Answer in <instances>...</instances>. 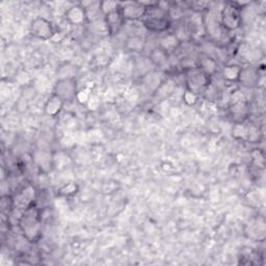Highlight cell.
Instances as JSON below:
<instances>
[{
    "label": "cell",
    "mask_w": 266,
    "mask_h": 266,
    "mask_svg": "<svg viewBox=\"0 0 266 266\" xmlns=\"http://www.w3.org/2000/svg\"><path fill=\"white\" fill-rule=\"evenodd\" d=\"M265 222L262 217H258L256 220L251 221L248 224V230H246V235L249 238L262 242L265 239Z\"/></svg>",
    "instance_id": "cell-10"
},
{
    "label": "cell",
    "mask_w": 266,
    "mask_h": 266,
    "mask_svg": "<svg viewBox=\"0 0 266 266\" xmlns=\"http://www.w3.org/2000/svg\"><path fill=\"white\" fill-rule=\"evenodd\" d=\"M198 99H199L198 95H196L195 93L188 91V90H185L182 94V100L188 106L196 105L197 102H198Z\"/></svg>",
    "instance_id": "cell-27"
},
{
    "label": "cell",
    "mask_w": 266,
    "mask_h": 266,
    "mask_svg": "<svg viewBox=\"0 0 266 266\" xmlns=\"http://www.w3.org/2000/svg\"><path fill=\"white\" fill-rule=\"evenodd\" d=\"M262 137V133L259 129L254 124L246 125V139L245 141L249 142H259Z\"/></svg>",
    "instance_id": "cell-21"
},
{
    "label": "cell",
    "mask_w": 266,
    "mask_h": 266,
    "mask_svg": "<svg viewBox=\"0 0 266 266\" xmlns=\"http://www.w3.org/2000/svg\"><path fill=\"white\" fill-rule=\"evenodd\" d=\"M186 83V90L195 93L198 96L206 93L208 88L211 84V76L205 73L201 68L199 66H194L191 68L185 77Z\"/></svg>",
    "instance_id": "cell-4"
},
{
    "label": "cell",
    "mask_w": 266,
    "mask_h": 266,
    "mask_svg": "<svg viewBox=\"0 0 266 266\" xmlns=\"http://www.w3.org/2000/svg\"><path fill=\"white\" fill-rule=\"evenodd\" d=\"M168 55L169 54L167 52H166L164 49H161L160 47L158 46L151 51L150 60L155 66H164L165 64H166V62L168 60Z\"/></svg>",
    "instance_id": "cell-18"
},
{
    "label": "cell",
    "mask_w": 266,
    "mask_h": 266,
    "mask_svg": "<svg viewBox=\"0 0 266 266\" xmlns=\"http://www.w3.org/2000/svg\"><path fill=\"white\" fill-rule=\"evenodd\" d=\"M238 82L245 87H254L259 83V72L253 68H242Z\"/></svg>",
    "instance_id": "cell-14"
},
{
    "label": "cell",
    "mask_w": 266,
    "mask_h": 266,
    "mask_svg": "<svg viewBox=\"0 0 266 266\" xmlns=\"http://www.w3.org/2000/svg\"><path fill=\"white\" fill-rule=\"evenodd\" d=\"M77 85H76L75 78H68V79H60L56 81L54 85L53 94L58 95V96L66 101H71L76 98V94H77Z\"/></svg>",
    "instance_id": "cell-8"
},
{
    "label": "cell",
    "mask_w": 266,
    "mask_h": 266,
    "mask_svg": "<svg viewBox=\"0 0 266 266\" xmlns=\"http://www.w3.org/2000/svg\"><path fill=\"white\" fill-rule=\"evenodd\" d=\"M76 69L73 65L70 63H66L60 66L58 71V80L60 79H68V78H75Z\"/></svg>",
    "instance_id": "cell-20"
},
{
    "label": "cell",
    "mask_w": 266,
    "mask_h": 266,
    "mask_svg": "<svg viewBox=\"0 0 266 266\" xmlns=\"http://www.w3.org/2000/svg\"><path fill=\"white\" fill-rule=\"evenodd\" d=\"M128 48L132 51H140L145 47V40L138 35H133L127 41Z\"/></svg>",
    "instance_id": "cell-25"
},
{
    "label": "cell",
    "mask_w": 266,
    "mask_h": 266,
    "mask_svg": "<svg viewBox=\"0 0 266 266\" xmlns=\"http://www.w3.org/2000/svg\"><path fill=\"white\" fill-rule=\"evenodd\" d=\"M52 160H53V167L58 169L66 168L72 161L69 154L64 150L54 152V153L52 154Z\"/></svg>",
    "instance_id": "cell-16"
},
{
    "label": "cell",
    "mask_w": 266,
    "mask_h": 266,
    "mask_svg": "<svg viewBox=\"0 0 266 266\" xmlns=\"http://www.w3.org/2000/svg\"><path fill=\"white\" fill-rule=\"evenodd\" d=\"M242 23V6L238 2L229 1L223 6L220 15V24L227 32H235Z\"/></svg>",
    "instance_id": "cell-3"
},
{
    "label": "cell",
    "mask_w": 266,
    "mask_h": 266,
    "mask_svg": "<svg viewBox=\"0 0 266 266\" xmlns=\"http://www.w3.org/2000/svg\"><path fill=\"white\" fill-rule=\"evenodd\" d=\"M36 199L37 192L35 187L31 183H27L21 189H19L17 194L13 197V210L23 212L27 210L28 208L35 205Z\"/></svg>",
    "instance_id": "cell-5"
},
{
    "label": "cell",
    "mask_w": 266,
    "mask_h": 266,
    "mask_svg": "<svg viewBox=\"0 0 266 266\" xmlns=\"http://www.w3.org/2000/svg\"><path fill=\"white\" fill-rule=\"evenodd\" d=\"M64 105H65V101L61 99L58 95L52 94L45 103L44 111L47 116L55 118L61 115Z\"/></svg>",
    "instance_id": "cell-11"
},
{
    "label": "cell",
    "mask_w": 266,
    "mask_h": 266,
    "mask_svg": "<svg viewBox=\"0 0 266 266\" xmlns=\"http://www.w3.org/2000/svg\"><path fill=\"white\" fill-rule=\"evenodd\" d=\"M79 192V186L78 184H76L75 182H69L64 184L59 191H58V195L59 197L62 198H72L74 196H76Z\"/></svg>",
    "instance_id": "cell-19"
},
{
    "label": "cell",
    "mask_w": 266,
    "mask_h": 266,
    "mask_svg": "<svg viewBox=\"0 0 266 266\" xmlns=\"http://www.w3.org/2000/svg\"><path fill=\"white\" fill-rule=\"evenodd\" d=\"M18 227L24 239L28 242L35 243L42 237V213L35 205L23 211L19 217Z\"/></svg>",
    "instance_id": "cell-1"
},
{
    "label": "cell",
    "mask_w": 266,
    "mask_h": 266,
    "mask_svg": "<svg viewBox=\"0 0 266 266\" xmlns=\"http://www.w3.org/2000/svg\"><path fill=\"white\" fill-rule=\"evenodd\" d=\"M100 11L103 16H106L113 12H117L121 7V3L115 1H101L100 2Z\"/></svg>",
    "instance_id": "cell-24"
},
{
    "label": "cell",
    "mask_w": 266,
    "mask_h": 266,
    "mask_svg": "<svg viewBox=\"0 0 266 266\" xmlns=\"http://www.w3.org/2000/svg\"><path fill=\"white\" fill-rule=\"evenodd\" d=\"M141 23L149 32L157 33H166L172 24L169 8L161 6L160 3L147 4V11Z\"/></svg>",
    "instance_id": "cell-2"
},
{
    "label": "cell",
    "mask_w": 266,
    "mask_h": 266,
    "mask_svg": "<svg viewBox=\"0 0 266 266\" xmlns=\"http://www.w3.org/2000/svg\"><path fill=\"white\" fill-rule=\"evenodd\" d=\"M199 68H201L208 75L212 76L217 69V64L211 58H205L199 62Z\"/></svg>",
    "instance_id": "cell-22"
},
{
    "label": "cell",
    "mask_w": 266,
    "mask_h": 266,
    "mask_svg": "<svg viewBox=\"0 0 266 266\" xmlns=\"http://www.w3.org/2000/svg\"><path fill=\"white\" fill-rule=\"evenodd\" d=\"M30 33L35 39L41 41L51 40L55 35V30L52 23L43 17H36L32 21Z\"/></svg>",
    "instance_id": "cell-6"
},
{
    "label": "cell",
    "mask_w": 266,
    "mask_h": 266,
    "mask_svg": "<svg viewBox=\"0 0 266 266\" xmlns=\"http://www.w3.org/2000/svg\"><path fill=\"white\" fill-rule=\"evenodd\" d=\"M242 66L238 65H228L223 69V77L229 82H238Z\"/></svg>",
    "instance_id": "cell-17"
},
{
    "label": "cell",
    "mask_w": 266,
    "mask_h": 266,
    "mask_svg": "<svg viewBox=\"0 0 266 266\" xmlns=\"http://www.w3.org/2000/svg\"><path fill=\"white\" fill-rule=\"evenodd\" d=\"M88 107L91 109V110H95V109H97L100 105V101L98 99V97L96 96H94V95H92V97L90 98L89 102H88Z\"/></svg>",
    "instance_id": "cell-28"
},
{
    "label": "cell",
    "mask_w": 266,
    "mask_h": 266,
    "mask_svg": "<svg viewBox=\"0 0 266 266\" xmlns=\"http://www.w3.org/2000/svg\"><path fill=\"white\" fill-rule=\"evenodd\" d=\"M180 44H181V40L179 39L176 33H166V35L160 40L159 47L169 54L178 49Z\"/></svg>",
    "instance_id": "cell-13"
},
{
    "label": "cell",
    "mask_w": 266,
    "mask_h": 266,
    "mask_svg": "<svg viewBox=\"0 0 266 266\" xmlns=\"http://www.w3.org/2000/svg\"><path fill=\"white\" fill-rule=\"evenodd\" d=\"M92 91L88 88H85V89H82L80 91L77 92V94H76V100H77L80 104H84V105H87L90 98L92 97Z\"/></svg>",
    "instance_id": "cell-26"
},
{
    "label": "cell",
    "mask_w": 266,
    "mask_h": 266,
    "mask_svg": "<svg viewBox=\"0 0 266 266\" xmlns=\"http://www.w3.org/2000/svg\"><path fill=\"white\" fill-rule=\"evenodd\" d=\"M34 163L37 165L40 168H43L44 170H48L53 167V160H52V154L46 153L45 151H37L33 155Z\"/></svg>",
    "instance_id": "cell-15"
},
{
    "label": "cell",
    "mask_w": 266,
    "mask_h": 266,
    "mask_svg": "<svg viewBox=\"0 0 266 266\" xmlns=\"http://www.w3.org/2000/svg\"><path fill=\"white\" fill-rule=\"evenodd\" d=\"M65 18L66 22L73 26H81L88 20V14L85 8L80 4H74L66 9Z\"/></svg>",
    "instance_id": "cell-9"
},
{
    "label": "cell",
    "mask_w": 266,
    "mask_h": 266,
    "mask_svg": "<svg viewBox=\"0 0 266 266\" xmlns=\"http://www.w3.org/2000/svg\"><path fill=\"white\" fill-rule=\"evenodd\" d=\"M232 135L235 139L244 140L246 139V125L243 122H237L232 128Z\"/></svg>",
    "instance_id": "cell-23"
},
{
    "label": "cell",
    "mask_w": 266,
    "mask_h": 266,
    "mask_svg": "<svg viewBox=\"0 0 266 266\" xmlns=\"http://www.w3.org/2000/svg\"><path fill=\"white\" fill-rule=\"evenodd\" d=\"M147 11V4L141 2H129L121 3V14L124 21L136 22L140 21L144 18Z\"/></svg>",
    "instance_id": "cell-7"
},
{
    "label": "cell",
    "mask_w": 266,
    "mask_h": 266,
    "mask_svg": "<svg viewBox=\"0 0 266 266\" xmlns=\"http://www.w3.org/2000/svg\"><path fill=\"white\" fill-rule=\"evenodd\" d=\"M104 21H105L108 33L110 34L118 33L123 27V24L125 23L124 19H123V16L121 14V7L119 11L104 16Z\"/></svg>",
    "instance_id": "cell-12"
}]
</instances>
